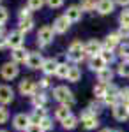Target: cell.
I'll use <instances>...</instances> for the list:
<instances>
[{
	"mask_svg": "<svg viewBox=\"0 0 129 132\" xmlns=\"http://www.w3.org/2000/svg\"><path fill=\"white\" fill-rule=\"evenodd\" d=\"M76 125H78V118H76V116H73V114H71V116H67V118L62 122V127H64L66 130H73Z\"/></svg>",
	"mask_w": 129,
	"mask_h": 132,
	"instance_id": "obj_25",
	"label": "cell"
},
{
	"mask_svg": "<svg viewBox=\"0 0 129 132\" xmlns=\"http://www.w3.org/2000/svg\"><path fill=\"white\" fill-rule=\"evenodd\" d=\"M57 65H59V63H57V60H55V58H46L41 69H42V72H44V74H55Z\"/></svg>",
	"mask_w": 129,
	"mask_h": 132,
	"instance_id": "obj_21",
	"label": "cell"
},
{
	"mask_svg": "<svg viewBox=\"0 0 129 132\" xmlns=\"http://www.w3.org/2000/svg\"><path fill=\"white\" fill-rule=\"evenodd\" d=\"M80 78H81V71H80L78 67H71L69 74H67V81L76 83V81H80Z\"/></svg>",
	"mask_w": 129,
	"mask_h": 132,
	"instance_id": "obj_28",
	"label": "cell"
},
{
	"mask_svg": "<svg viewBox=\"0 0 129 132\" xmlns=\"http://www.w3.org/2000/svg\"><path fill=\"white\" fill-rule=\"evenodd\" d=\"M27 18H30V9L28 7H23L20 11V20H27Z\"/></svg>",
	"mask_w": 129,
	"mask_h": 132,
	"instance_id": "obj_44",
	"label": "cell"
},
{
	"mask_svg": "<svg viewBox=\"0 0 129 132\" xmlns=\"http://www.w3.org/2000/svg\"><path fill=\"white\" fill-rule=\"evenodd\" d=\"M39 127H41V129H42V130H50L51 127H53V122H51L50 118L46 116V118H44V120H42V122L39 123Z\"/></svg>",
	"mask_w": 129,
	"mask_h": 132,
	"instance_id": "obj_37",
	"label": "cell"
},
{
	"mask_svg": "<svg viewBox=\"0 0 129 132\" xmlns=\"http://www.w3.org/2000/svg\"><path fill=\"white\" fill-rule=\"evenodd\" d=\"M69 65L67 63H59L57 65V71H55V74L59 76V78H67V74H69Z\"/></svg>",
	"mask_w": 129,
	"mask_h": 132,
	"instance_id": "obj_29",
	"label": "cell"
},
{
	"mask_svg": "<svg viewBox=\"0 0 129 132\" xmlns=\"http://www.w3.org/2000/svg\"><path fill=\"white\" fill-rule=\"evenodd\" d=\"M119 20H120V25H122V27H129V7L120 12Z\"/></svg>",
	"mask_w": 129,
	"mask_h": 132,
	"instance_id": "obj_34",
	"label": "cell"
},
{
	"mask_svg": "<svg viewBox=\"0 0 129 132\" xmlns=\"http://www.w3.org/2000/svg\"><path fill=\"white\" fill-rule=\"evenodd\" d=\"M4 35V25H0V37Z\"/></svg>",
	"mask_w": 129,
	"mask_h": 132,
	"instance_id": "obj_48",
	"label": "cell"
},
{
	"mask_svg": "<svg viewBox=\"0 0 129 132\" xmlns=\"http://www.w3.org/2000/svg\"><path fill=\"white\" fill-rule=\"evenodd\" d=\"M101 132H113V130H110V129H103Z\"/></svg>",
	"mask_w": 129,
	"mask_h": 132,
	"instance_id": "obj_49",
	"label": "cell"
},
{
	"mask_svg": "<svg viewBox=\"0 0 129 132\" xmlns=\"http://www.w3.org/2000/svg\"><path fill=\"white\" fill-rule=\"evenodd\" d=\"M7 42H9V48H12V50L23 48V42H25V34H21L20 30L11 32L9 35H7Z\"/></svg>",
	"mask_w": 129,
	"mask_h": 132,
	"instance_id": "obj_5",
	"label": "cell"
},
{
	"mask_svg": "<svg viewBox=\"0 0 129 132\" xmlns=\"http://www.w3.org/2000/svg\"><path fill=\"white\" fill-rule=\"evenodd\" d=\"M25 132H44V130L41 129L37 123H30V125H28V129H27Z\"/></svg>",
	"mask_w": 129,
	"mask_h": 132,
	"instance_id": "obj_43",
	"label": "cell"
},
{
	"mask_svg": "<svg viewBox=\"0 0 129 132\" xmlns=\"http://www.w3.org/2000/svg\"><path fill=\"white\" fill-rule=\"evenodd\" d=\"M119 74L124 76V78H129V60L122 62V63L119 65Z\"/></svg>",
	"mask_w": 129,
	"mask_h": 132,
	"instance_id": "obj_33",
	"label": "cell"
},
{
	"mask_svg": "<svg viewBox=\"0 0 129 132\" xmlns=\"http://www.w3.org/2000/svg\"><path fill=\"white\" fill-rule=\"evenodd\" d=\"M104 104H108V106H117L119 104V88L117 86H113V85H108V88H106V95H104Z\"/></svg>",
	"mask_w": 129,
	"mask_h": 132,
	"instance_id": "obj_6",
	"label": "cell"
},
{
	"mask_svg": "<svg viewBox=\"0 0 129 132\" xmlns=\"http://www.w3.org/2000/svg\"><path fill=\"white\" fill-rule=\"evenodd\" d=\"M7 18H9L7 9H5V7H0V25H4V23L7 21Z\"/></svg>",
	"mask_w": 129,
	"mask_h": 132,
	"instance_id": "obj_39",
	"label": "cell"
},
{
	"mask_svg": "<svg viewBox=\"0 0 129 132\" xmlns=\"http://www.w3.org/2000/svg\"><path fill=\"white\" fill-rule=\"evenodd\" d=\"M96 5H97L96 0H81V4H80L81 11H92V9H96Z\"/></svg>",
	"mask_w": 129,
	"mask_h": 132,
	"instance_id": "obj_30",
	"label": "cell"
},
{
	"mask_svg": "<svg viewBox=\"0 0 129 132\" xmlns=\"http://www.w3.org/2000/svg\"><path fill=\"white\" fill-rule=\"evenodd\" d=\"M0 132H7V130H0Z\"/></svg>",
	"mask_w": 129,
	"mask_h": 132,
	"instance_id": "obj_51",
	"label": "cell"
},
{
	"mask_svg": "<svg viewBox=\"0 0 129 132\" xmlns=\"http://www.w3.org/2000/svg\"><path fill=\"white\" fill-rule=\"evenodd\" d=\"M42 63H44V58H42L41 53H30L28 60H27V65H28L30 69H41Z\"/></svg>",
	"mask_w": 129,
	"mask_h": 132,
	"instance_id": "obj_15",
	"label": "cell"
},
{
	"mask_svg": "<svg viewBox=\"0 0 129 132\" xmlns=\"http://www.w3.org/2000/svg\"><path fill=\"white\" fill-rule=\"evenodd\" d=\"M30 56V51H27L25 48H18V50H12V60L14 63H23L27 62Z\"/></svg>",
	"mask_w": 129,
	"mask_h": 132,
	"instance_id": "obj_17",
	"label": "cell"
},
{
	"mask_svg": "<svg viewBox=\"0 0 129 132\" xmlns=\"http://www.w3.org/2000/svg\"><path fill=\"white\" fill-rule=\"evenodd\" d=\"M119 55L124 60H129V42H124L119 46Z\"/></svg>",
	"mask_w": 129,
	"mask_h": 132,
	"instance_id": "obj_31",
	"label": "cell"
},
{
	"mask_svg": "<svg viewBox=\"0 0 129 132\" xmlns=\"http://www.w3.org/2000/svg\"><path fill=\"white\" fill-rule=\"evenodd\" d=\"M39 86H42V88H48V86H50V79H48V78H42V79L39 81Z\"/></svg>",
	"mask_w": 129,
	"mask_h": 132,
	"instance_id": "obj_45",
	"label": "cell"
},
{
	"mask_svg": "<svg viewBox=\"0 0 129 132\" xmlns=\"http://www.w3.org/2000/svg\"><path fill=\"white\" fill-rule=\"evenodd\" d=\"M7 120H9V111L4 106H0V123H5Z\"/></svg>",
	"mask_w": 129,
	"mask_h": 132,
	"instance_id": "obj_38",
	"label": "cell"
},
{
	"mask_svg": "<svg viewBox=\"0 0 129 132\" xmlns=\"http://www.w3.org/2000/svg\"><path fill=\"white\" fill-rule=\"evenodd\" d=\"M115 7V2L113 0H97V5H96V9L99 14H110L111 11Z\"/></svg>",
	"mask_w": 129,
	"mask_h": 132,
	"instance_id": "obj_16",
	"label": "cell"
},
{
	"mask_svg": "<svg viewBox=\"0 0 129 132\" xmlns=\"http://www.w3.org/2000/svg\"><path fill=\"white\" fill-rule=\"evenodd\" d=\"M117 34L120 35V39H129V27H120V30Z\"/></svg>",
	"mask_w": 129,
	"mask_h": 132,
	"instance_id": "obj_40",
	"label": "cell"
},
{
	"mask_svg": "<svg viewBox=\"0 0 129 132\" xmlns=\"http://www.w3.org/2000/svg\"><path fill=\"white\" fill-rule=\"evenodd\" d=\"M120 42V35L119 34H110L108 37L104 39V44H103V50H110L113 51V48H117Z\"/></svg>",
	"mask_w": 129,
	"mask_h": 132,
	"instance_id": "obj_18",
	"label": "cell"
},
{
	"mask_svg": "<svg viewBox=\"0 0 129 132\" xmlns=\"http://www.w3.org/2000/svg\"><path fill=\"white\" fill-rule=\"evenodd\" d=\"M71 27V21L66 18V16H59L55 23H53V30L57 32V34H64V32H67Z\"/></svg>",
	"mask_w": 129,
	"mask_h": 132,
	"instance_id": "obj_13",
	"label": "cell"
},
{
	"mask_svg": "<svg viewBox=\"0 0 129 132\" xmlns=\"http://www.w3.org/2000/svg\"><path fill=\"white\" fill-rule=\"evenodd\" d=\"M42 5H44V0H28V5L27 7L30 11H39Z\"/></svg>",
	"mask_w": 129,
	"mask_h": 132,
	"instance_id": "obj_32",
	"label": "cell"
},
{
	"mask_svg": "<svg viewBox=\"0 0 129 132\" xmlns=\"http://www.w3.org/2000/svg\"><path fill=\"white\" fill-rule=\"evenodd\" d=\"M89 111L92 113V114H97V113L101 111V106L97 104V102H92V104L89 106Z\"/></svg>",
	"mask_w": 129,
	"mask_h": 132,
	"instance_id": "obj_42",
	"label": "cell"
},
{
	"mask_svg": "<svg viewBox=\"0 0 129 132\" xmlns=\"http://www.w3.org/2000/svg\"><path fill=\"white\" fill-rule=\"evenodd\" d=\"M113 118L115 120H119V122H126L129 118V109L126 104H122L119 102L117 106H113Z\"/></svg>",
	"mask_w": 129,
	"mask_h": 132,
	"instance_id": "obj_8",
	"label": "cell"
},
{
	"mask_svg": "<svg viewBox=\"0 0 129 132\" xmlns=\"http://www.w3.org/2000/svg\"><path fill=\"white\" fill-rule=\"evenodd\" d=\"M83 56H85V46L80 41H74L67 50V58L71 62H74V63H78V62L83 60Z\"/></svg>",
	"mask_w": 129,
	"mask_h": 132,
	"instance_id": "obj_2",
	"label": "cell"
},
{
	"mask_svg": "<svg viewBox=\"0 0 129 132\" xmlns=\"http://www.w3.org/2000/svg\"><path fill=\"white\" fill-rule=\"evenodd\" d=\"M97 79H99L101 83H104V85H108V81H111V79H113V71H111L110 67H106V69L99 71V72H97Z\"/></svg>",
	"mask_w": 129,
	"mask_h": 132,
	"instance_id": "obj_22",
	"label": "cell"
},
{
	"mask_svg": "<svg viewBox=\"0 0 129 132\" xmlns=\"http://www.w3.org/2000/svg\"><path fill=\"white\" fill-rule=\"evenodd\" d=\"M5 48H9V42H7V39L0 37V50H5Z\"/></svg>",
	"mask_w": 129,
	"mask_h": 132,
	"instance_id": "obj_46",
	"label": "cell"
},
{
	"mask_svg": "<svg viewBox=\"0 0 129 132\" xmlns=\"http://www.w3.org/2000/svg\"><path fill=\"white\" fill-rule=\"evenodd\" d=\"M12 125H14V129H18V130H27V129H28V125H30V116H28V114L20 113V114H16V116H14Z\"/></svg>",
	"mask_w": 129,
	"mask_h": 132,
	"instance_id": "obj_10",
	"label": "cell"
},
{
	"mask_svg": "<svg viewBox=\"0 0 129 132\" xmlns=\"http://www.w3.org/2000/svg\"><path fill=\"white\" fill-rule=\"evenodd\" d=\"M55 116H57V120H60V122H64L67 116H71V109L69 106H60V108H57V111H55Z\"/></svg>",
	"mask_w": 129,
	"mask_h": 132,
	"instance_id": "obj_23",
	"label": "cell"
},
{
	"mask_svg": "<svg viewBox=\"0 0 129 132\" xmlns=\"http://www.w3.org/2000/svg\"><path fill=\"white\" fill-rule=\"evenodd\" d=\"M53 28L51 27H42L39 28L37 32V42H39V46H46V44H50L53 41Z\"/></svg>",
	"mask_w": 129,
	"mask_h": 132,
	"instance_id": "obj_4",
	"label": "cell"
},
{
	"mask_svg": "<svg viewBox=\"0 0 129 132\" xmlns=\"http://www.w3.org/2000/svg\"><path fill=\"white\" fill-rule=\"evenodd\" d=\"M46 4L50 5L51 9H57V7H60L64 4V0H46Z\"/></svg>",
	"mask_w": 129,
	"mask_h": 132,
	"instance_id": "obj_41",
	"label": "cell"
},
{
	"mask_svg": "<svg viewBox=\"0 0 129 132\" xmlns=\"http://www.w3.org/2000/svg\"><path fill=\"white\" fill-rule=\"evenodd\" d=\"M53 97H55V101H59L62 106H73L74 104V95H73V92L67 88V86H57L55 90H53Z\"/></svg>",
	"mask_w": 129,
	"mask_h": 132,
	"instance_id": "obj_1",
	"label": "cell"
},
{
	"mask_svg": "<svg viewBox=\"0 0 129 132\" xmlns=\"http://www.w3.org/2000/svg\"><path fill=\"white\" fill-rule=\"evenodd\" d=\"M34 28V20L32 18H27V20H20V32L21 34H27Z\"/></svg>",
	"mask_w": 129,
	"mask_h": 132,
	"instance_id": "obj_24",
	"label": "cell"
},
{
	"mask_svg": "<svg viewBox=\"0 0 129 132\" xmlns=\"http://www.w3.org/2000/svg\"><path fill=\"white\" fill-rule=\"evenodd\" d=\"M46 101H48V99H46V95H44V93H39V95H35V93H34V95H32V104H34L35 108H44Z\"/></svg>",
	"mask_w": 129,
	"mask_h": 132,
	"instance_id": "obj_27",
	"label": "cell"
},
{
	"mask_svg": "<svg viewBox=\"0 0 129 132\" xmlns=\"http://www.w3.org/2000/svg\"><path fill=\"white\" fill-rule=\"evenodd\" d=\"M12 99H14V92H12V88L11 86H7V85H0V104H9V102H12Z\"/></svg>",
	"mask_w": 129,
	"mask_h": 132,
	"instance_id": "obj_12",
	"label": "cell"
},
{
	"mask_svg": "<svg viewBox=\"0 0 129 132\" xmlns=\"http://www.w3.org/2000/svg\"><path fill=\"white\" fill-rule=\"evenodd\" d=\"M89 65H90V69H92V71L99 72V71H103V69H106V65H108V63L101 58V55H97V56H90Z\"/></svg>",
	"mask_w": 129,
	"mask_h": 132,
	"instance_id": "obj_19",
	"label": "cell"
},
{
	"mask_svg": "<svg viewBox=\"0 0 129 132\" xmlns=\"http://www.w3.org/2000/svg\"><path fill=\"white\" fill-rule=\"evenodd\" d=\"M81 14H83V11H81L80 5H71V7H67V11H66V14H64V16H66L71 23H74V21L81 20Z\"/></svg>",
	"mask_w": 129,
	"mask_h": 132,
	"instance_id": "obj_14",
	"label": "cell"
},
{
	"mask_svg": "<svg viewBox=\"0 0 129 132\" xmlns=\"http://www.w3.org/2000/svg\"><path fill=\"white\" fill-rule=\"evenodd\" d=\"M113 132H120V130H113Z\"/></svg>",
	"mask_w": 129,
	"mask_h": 132,
	"instance_id": "obj_52",
	"label": "cell"
},
{
	"mask_svg": "<svg viewBox=\"0 0 129 132\" xmlns=\"http://www.w3.org/2000/svg\"><path fill=\"white\" fill-rule=\"evenodd\" d=\"M44 118H46V109L44 108H35L34 113L30 114V123H37L39 125Z\"/></svg>",
	"mask_w": 129,
	"mask_h": 132,
	"instance_id": "obj_20",
	"label": "cell"
},
{
	"mask_svg": "<svg viewBox=\"0 0 129 132\" xmlns=\"http://www.w3.org/2000/svg\"><path fill=\"white\" fill-rule=\"evenodd\" d=\"M106 88H108V85H104V83L96 85V86H94V95H96V99H104V95H106Z\"/></svg>",
	"mask_w": 129,
	"mask_h": 132,
	"instance_id": "obj_26",
	"label": "cell"
},
{
	"mask_svg": "<svg viewBox=\"0 0 129 132\" xmlns=\"http://www.w3.org/2000/svg\"><path fill=\"white\" fill-rule=\"evenodd\" d=\"M115 2H117L119 5H122V7H124V5L127 7V5H129V0H115Z\"/></svg>",
	"mask_w": 129,
	"mask_h": 132,
	"instance_id": "obj_47",
	"label": "cell"
},
{
	"mask_svg": "<svg viewBox=\"0 0 129 132\" xmlns=\"http://www.w3.org/2000/svg\"><path fill=\"white\" fill-rule=\"evenodd\" d=\"M101 51H103V44L96 39H92L85 44V55H89V56H97V55H101Z\"/></svg>",
	"mask_w": 129,
	"mask_h": 132,
	"instance_id": "obj_9",
	"label": "cell"
},
{
	"mask_svg": "<svg viewBox=\"0 0 129 132\" xmlns=\"http://www.w3.org/2000/svg\"><path fill=\"white\" fill-rule=\"evenodd\" d=\"M81 125L87 129V130H92V129H96L99 122H97V116L96 114H92L90 111H85L81 113Z\"/></svg>",
	"mask_w": 129,
	"mask_h": 132,
	"instance_id": "obj_7",
	"label": "cell"
},
{
	"mask_svg": "<svg viewBox=\"0 0 129 132\" xmlns=\"http://www.w3.org/2000/svg\"><path fill=\"white\" fill-rule=\"evenodd\" d=\"M119 99L122 101V104H127L129 102V88H122V90H119Z\"/></svg>",
	"mask_w": 129,
	"mask_h": 132,
	"instance_id": "obj_36",
	"label": "cell"
},
{
	"mask_svg": "<svg viewBox=\"0 0 129 132\" xmlns=\"http://www.w3.org/2000/svg\"><path fill=\"white\" fill-rule=\"evenodd\" d=\"M18 74H20V69L14 62H7L2 65V78L4 79H14V78H18Z\"/></svg>",
	"mask_w": 129,
	"mask_h": 132,
	"instance_id": "obj_3",
	"label": "cell"
},
{
	"mask_svg": "<svg viewBox=\"0 0 129 132\" xmlns=\"http://www.w3.org/2000/svg\"><path fill=\"white\" fill-rule=\"evenodd\" d=\"M126 106H127V109H129V102H127V104H126Z\"/></svg>",
	"mask_w": 129,
	"mask_h": 132,
	"instance_id": "obj_50",
	"label": "cell"
},
{
	"mask_svg": "<svg viewBox=\"0 0 129 132\" xmlns=\"http://www.w3.org/2000/svg\"><path fill=\"white\" fill-rule=\"evenodd\" d=\"M101 58L106 62V63H111V62H113V58H115V55H113L110 50H103V51H101Z\"/></svg>",
	"mask_w": 129,
	"mask_h": 132,
	"instance_id": "obj_35",
	"label": "cell"
},
{
	"mask_svg": "<svg viewBox=\"0 0 129 132\" xmlns=\"http://www.w3.org/2000/svg\"><path fill=\"white\" fill-rule=\"evenodd\" d=\"M35 90H37L35 81H32V79H28V78L23 79V81H20V93L21 95H34Z\"/></svg>",
	"mask_w": 129,
	"mask_h": 132,
	"instance_id": "obj_11",
	"label": "cell"
}]
</instances>
